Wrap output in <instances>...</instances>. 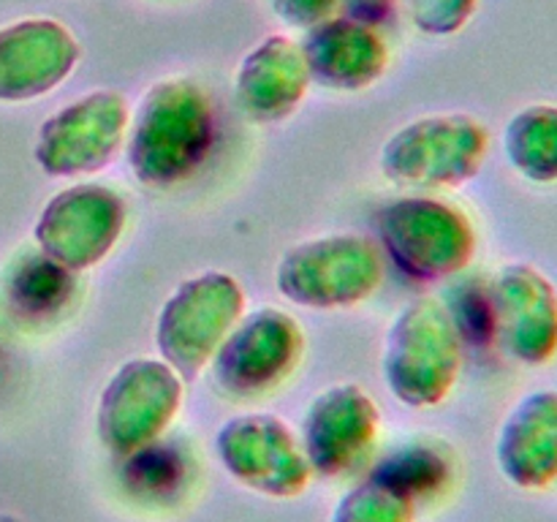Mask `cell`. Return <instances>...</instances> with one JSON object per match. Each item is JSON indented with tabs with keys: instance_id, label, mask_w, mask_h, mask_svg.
Instances as JSON below:
<instances>
[{
	"instance_id": "obj_1",
	"label": "cell",
	"mask_w": 557,
	"mask_h": 522,
	"mask_svg": "<svg viewBox=\"0 0 557 522\" xmlns=\"http://www.w3.org/2000/svg\"><path fill=\"white\" fill-rule=\"evenodd\" d=\"M223 465L232 476L267 495L302 493L310 462L294 440L292 430L275 419H237L218 438Z\"/></svg>"
},
{
	"instance_id": "obj_2",
	"label": "cell",
	"mask_w": 557,
	"mask_h": 522,
	"mask_svg": "<svg viewBox=\"0 0 557 522\" xmlns=\"http://www.w3.org/2000/svg\"><path fill=\"white\" fill-rule=\"evenodd\" d=\"M500 473L522 489L557 482V391L522 397L506 417L495 444Z\"/></svg>"
},
{
	"instance_id": "obj_3",
	"label": "cell",
	"mask_w": 557,
	"mask_h": 522,
	"mask_svg": "<svg viewBox=\"0 0 557 522\" xmlns=\"http://www.w3.org/2000/svg\"><path fill=\"white\" fill-rule=\"evenodd\" d=\"M500 326L509 351L531 364L557 353V291L553 281L533 266H511L500 281Z\"/></svg>"
},
{
	"instance_id": "obj_4",
	"label": "cell",
	"mask_w": 557,
	"mask_h": 522,
	"mask_svg": "<svg viewBox=\"0 0 557 522\" xmlns=\"http://www.w3.org/2000/svg\"><path fill=\"white\" fill-rule=\"evenodd\" d=\"M373 408H343L341 402L319 400L305 427V457L310 468L326 473H341L368 449L373 440Z\"/></svg>"
},
{
	"instance_id": "obj_5",
	"label": "cell",
	"mask_w": 557,
	"mask_h": 522,
	"mask_svg": "<svg viewBox=\"0 0 557 522\" xmlns=\"http://www.w3.org/2000/svg\"><path fill=\"white\" fill-rule=\"evenodd\" d=\"M506 152L517 172L533 183H557V103L525 107L506 130Z\"/></svg>"
},
{
	"instance_id": "obj_6",
	"label": "cell",
	"mask_w": 557,
	"mask_h": 522,
	"mask_svg": "<svg viewBox=\"0 0 557 522\" xmlns=\"http://www.w3.org/2000/svg\"><path fill=\"white\" fill-rule=\"evenodd\" d=\"M71 283L47 259H22L5 281V302L22 319L54 313L69 299Z\"/></svg>"
},
{
	"instance_id": "obj_7",
	"label": "cell",
	"mask_w": 557,
	"mask_h": 522,
	"mask_svg": "<svg viewBox=\"0 0 557 522\" xmlns=\"http://www.w3.org/2000/svg\"><path fill=\"white\" fill-rule=\"evenodd\" d=\"M332 522H413V500L370 476L343 495Z\"/></svg>"
},
{
	"instance_id": "obj_8",
	"label": "cell",
	"mask_w": 557,
	"mask_h": 522,
	"mask_svg": "<svg viewBox=\"0 0 557 522\" xmlns=\"http://www.w3.org/2000/svg\"><path fill=\"white\" fill-rule=\"evenodd\" d=\"M125 457H128V473H125V478L139 493H163V489L177 484L180 476H183V465H180L177 455L166 449H158L156 440L139 446V449Z\"/></svg>"
},
{
	"instance_id": "obj_9",
	"label": "cell",
	"mask_w": 557,
	"mask_h": 522,
	"mask_svg": "<svg viewBox=\"0 0 557 522\" xmlns=\"http://www.w3.org/2000/svg\"><path fill=\"white\" fill-rule=\"evenodd\" d=\"M0 522H25V520H20V517L14 514H0Z\"/></svg>"
}]
</instances>
